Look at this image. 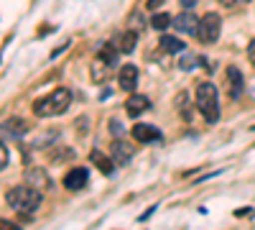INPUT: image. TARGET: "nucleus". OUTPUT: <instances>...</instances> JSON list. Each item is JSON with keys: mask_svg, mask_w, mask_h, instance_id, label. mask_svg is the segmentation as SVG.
<instances>
[{"mask_svg": "<svg viewBox=\"0 0 255 230\" xmlns=\"http://www.w3.org/2000/svg\"><path fill=\"white\" fill-rule=\"evenodd\" d=\"M245 3H250V0H245Z\"/></svg>", "mask_w": 255, "mask_h": 230, "instance_id": "obj_27", "label": "nucleus"}, {"mask_svg": "<svg viewBox=\"0 0 255 230\" xmlns=\"http://www.w3.org/2000/svg\"><path fill=\"white\" fill-rule=\"evenodd\" d=\"M133 138L138 141V143H161V138H163V133L156 128V125H151V123H135L133 125Z\"/></svg>", "mask_w": 255, "mask_h": 230, "instance_id": "obj_5", "label": "nucleus"}, {"mask_svg": "<svg viewBox=\"0 0 255 230\" xmlns=\"http://www.w3.org/2000/svg\"><path fill=\"white\" fill-rule=\"evenodd\" d=\"M72 105V92L69 90H54L49 92L46 97H41L33 102V113L41 115V118H54V115H61V113H67Z\"/></svg>", "mask_w": 255, "mask_h": 230, "instance_id": "obj_3", "label": "nucleus"}, {"mask_svg": "<svg viewBox=\"0 0 255 230\" xmlns=\"http://www.w3.org/2000/svg\"><path fill=\"white\" fill-rule=\"evenodd\" d=\"M87 179H90L87 169H84V166H77V169L67 172V177H64V187H67L69 192H79L82 187H87Z\"/></svg>", "mask_w": 255, "mask_h": 230, "instance_id": "obj_9", "label": "nucleus"}, {"mask_svg": "<svg viewBox=\"0 0 255 230\" xmlns=\"http://www.w3.org/2000/svg\"><path fill=\"white\" fill-rule=\"evenodd\" d=\"M194 102H197V110L202 113V118L207 123L215 125L220 120V95H217V87L212 82H199Z\"/></svg>", "mask_w": 255, "mask_h": 230, "instance_id": "obj_1", "label": "nucleus"}, {"mask_svg": "<svg viewBox=\"0 0 255 230\" xmlns=\"http://www.w3.org/2000/svg\"><path fill=\"white\" fill-rule=\"evenodd\" d=\"M5 166H8V149H5L3 143H0V172H3Z\"/></svg>", "mask_w": 255, "mask_h": 230, "instance_id": "obj_22", "label": "nucleus"}, {"mask_svg": "<svg viewBox=\"0 0 255 230\" xmlns=\"http://www.w3.org/2000/svg\"><path fill=\"white\" fill-rule=\"evenodd\" d=\"M161 5H163V0H145V8L148 10H158Z\"/></svg>", "mask_w": 255, "mask_h": 230, "instance_id": "obj_24", "label": "nucleus"}, {"mask_svg": "<svg viewBox=\"0 0 255 230\" xmlns=\"http://www.w3.org/2000/svg\"><path fill=\"white\" fill-rule=\"evenodd\" d=\"M110 131H113L118 138H120V136H125V128H123V123H120L118 118H113V120H110Z\"/></svg>", "mask_w": 255, "mask_h": 230, "instance_id": "obj_20", "label": "nucleus"}, {"mask_svg": "<svg viewBox=\"0 0 255 230\" xmlns=\"http://www.w3.org/2000/svg\"><path fill=\"white\" fill-rule=\"evenodd\" d=\"M174 23V18L168 15V13H153V18H151V26L156 28V31H161V33H166V28Z\"/></svg>", "mask_w": 255, "mask_h": 230, "instance_id": "obj_17", "label": "nucleus"}, {"mask_svg": "<svg viewBox=\"0 0 255 230\" xmlns=\"http://www.w3.org/2000/svg\"><path fill=\"white\" fill-rule=\"evenodd\" d=\"M26 184L41 192V190H49L51 182H49V177H46L44 169H28V172H26Z\"/></svg>", "mask_w": 255, "mask_h": 230, "instance_id": "obj_13", "label": "nucleus"}, {"mask_svg": "<svg viewBox=\"0 0 255 230\" xmlns=\"http://www.w3.org/2000/svg\"><path fill=\"white\" fill-rule=\"evenodd\" d=\"M5 200H8V205L13 207L15 213L31 215V213L38 210V205H41V192L33 190V187H28V184H18V187H10L8 190Z\"/></svg>", "mask_w": 255, "mask_h": 230, "instance_id": "obj_2", "label": "nucleus"}, {"mask_svg": "<svg viewBox=\"0 0 255 230\" xmlns=\"http://www.w3.org/2000/svg\"><path fill=\"white\" fill-rule=\"evenodd\" d=\"M161 49L166 51V54H181V51H186V44L181 38H176V36H168V33H163L161 36Z\"/></svg>", "mask_w": 255, "mask_h": 230, "instance_id": "obj_15", "label": "nucleus"}, {"mask_svg": "<svg viewBox=\"0 0 255 230\" xmlns=\"http://www.w3.org/2000/svg\"><path fill=\"white\" fill-rule=\"evenodd\" d=\"M135 44H138V33L135 31H123L118 36V51L120 54H130L135 49Z\"/></svg>", "mask_w": 255, "mask_h": 230, "instance_id": "obj_16", "label": "nucleus"}, {"mask_svg": "<svg viewBox=\"0 0 255 230\" xmlns=\"http://www.w3.org/2000/svg\"><path fill=\"white\" fill-rule=\"evenodd\" d=\"M174 28L179 33H194L197 36V28H199V18L194 13H179L174 18Z\"/></svg>", "mask_w": 255, "mask_h": 230, "instance_id": "obj_12", "label": "nucleus"}, {"mask_svg": "<svg viewBox=\"0 0 255 230\" xmlns=\"http://www.w3.org/2000/svg\"><path fill=\"white\" fill-rule=\"evenodd\" d=\"M118 85L125 92H135L138 87V67L135 64H123L118 72Z\"/></svg>", "mask_w": 255, "mask_h": 230, "instance_id": "obj_8", "label": "nucleus"}, {"mask_svg": "<svg viewBox=\"0 0 255 230\" xmlns=\"http://www.w3.org/2000/svg\"><path fill=\"white\" fill-rule=\"evenodd\" d=\"M248 59H250V64L255 67V38L248 44Z\"/></svg>", "mask_w": 255, "mask_h": 230, "instance_id": "obj_23", "label": "nucleus"}, {"mask_svg": "<svg viewBox=\"0 0 255 230\" xmlns=\"http://www.w3.org/2000/svg\"><path fill=\"white\" fill-rule=\"evenodd\" d=\"M28 128H31V125H28V120H23L20 115H15V118H8V120H3V123H0V133L13 136V138L23 136Z\"/></svg>", "mask_w": 255, "mask_h": 230, "instance_id": "obj_10", "label": "nucleus"}, {"mask_svg": "<svg viewBox=\"0 0 255 230\" xmlns=\"http://www.w3.org/2000/svg\"><path fill=\"white\" fill-rule=\"evenodd\" d=\"M220 5H225V8H232V5H238V0H217Z\"/></svg>", "mask_w": 255, "mask_h": 230, "instance_id": "obj_26", "label": "nucleus"}, {"mask_svg": "<svg viewBox=\"0 0 255 230\" xmlns=\"http://www.w3.org/2000/svg\"><path fill=\"white\" fill-rule=\"evenodd\" d=\"M0 230H20V225L8 220V218H0Z\"/></svg>", "mask_w": 255, "mask_h": 230, "instance_id": "obj_21", "label": "nucleus"}, {"mask_svg": "<svg viewBox=\"0 0 255 230\" xmlns=\"http://www.w3.org/2000/svg\"><path fill=\"white\" fill-rule=\"evenodd\" d=\"M179 3H181V5H184V8L189 10V8H194V5L199 3V0H179Z\"/></svg>", "mask_w": 255, "mask_h": 230, "instance_id": "obj_25", "label": "nucleus"}, {"mask_svg": "<svg viewBox=\"0 0 255 230\" xmlns=\"http://www.w3.org/2000/svg\"><path fill=\"white\" fill-rule=\"evenodd\" d=\"M148 108H151V100H148L145 95H130L125 100V113L130 118H140Z\"/></svg>", "mask_w": 255, "mask_h": 230, "instance_id": "obj_11", "label": "nucleus"}, {"mask_svg": "<svg viewBox=\"0 0 255 230\" xmlns=\"http://www.w3.org/2000/svg\"><path fill=\"white\" fill-rule=\"evenodd\" d=\"M100 59H105V64H115L118 61V51L113 49V44H102V49H100Z\"/></svg>", "mask_w": 255, "mask_h": 230, "instance_id": "obj_19", "label": "nucleus"}, {"mask_svg": "<svg viewBox=\"0 0 255 230\" xmlns=\"http://www.w3.org/2000/svg\"><path fill=\"white\" fill-rule=\"evenodd\" d=\"M220 31H222L220 13H204V18L199 20V28H197V38L202 44H215L220 38Z\"/></svg>", "mask_w": 255, "mask_h": 230, "instance_id": "obj_4", "label": "nucleus"}, {"mask_svg": "<svg viewBox=\"0 0 255 230\" xmlns=\"http://www.w3.org/2000/svg\"><path fill=\"white\" fill-rule=\"evenodd\" d=\"M225 79H227V95H230L232 100H240V97H243V87H245L243 72H240L238 67H227Z\"/></svg>", "mask_w": 255, "mask_h": 230, "instance_id": "obj_7", "label": "nucleus"}, {"mask_svg": "<svg viewBox=\"0 0 255 230\" xmlns=\"http://www.w3.org/2000/svg\"><path fill=\"white\" fill-rule=\"evenodd\" d=\"M92 164L97 166V169L105 174V177H113L115 174V161H113V156H105V154H100V151H92Z\"/></svg>", "mask_w": 255, "mask_h": 230, "instance_id": "obj_14", "label": "nucleus"}, {"mask_svg": "<svg viewBox=\"0 0 255 230\" xmlns=\"http://www.w3.org/2000/svg\"><path fill=\"white\" fill-rule=\"evenodd\" d=\"M110 156H113V161H115L118 166H128V164L133 161L135 151H133V146L128 143V141L115 138V141H113V146H110Z\"/></svg>", "mask_w": 255, "mask_h": 230, "instance_id": "obj_6", "label": "nucleus"}, {"mask_svg": "<svg viewBox=\"0 0 255 230\" xmlns=\"http://www.w3.org/2000/svg\"><path fill=\"white\" fill-rule=\"evenodd\" d=\"M197 64H202V67H204L207 61H204V59H199V56H194V54H184V56H181V61H179V67H181L184 72H189V69H194Z\"/></svg>", "mask_w": 255, "mask_h": 230, "instance_id": "obj_18", "label": "nucleus"}]
</instances>
